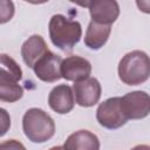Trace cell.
Instances as JSON below:
<instances>
[{
    "label": "cell",
    "mask_w": 150,
    "mask_h": 150,
    "mask_svg": "<svg viewBox=\"0 0 150 150\" xmlns=\"http://www.w3.org/2000/svg\"><path fill=\"white\" fill-rule=\"evenodd\" d=\"M49 38L55 47L62 52H71L82 36V28L79 21L70 20L62 14L52 16L49 25Z\"/></svg>",
    "instance_id": "cell-1"
},
{
    "label": "cell",
    "mask_w": 150,
    "mask_h": 150,
    "mask_svg": "<svg viewBox=\"0 0 150 150\" xmlns=\"http://www.w3.org/2000/svg\"><path fill=\"white\" fill-rule=\"evenodd\" d=\"M118 77L128 86H137L150 77V57L142 50L125 54L118 63Z\"/></svg>",
    "instance_id": "cell-2"
},
{
    "label": "cell",
    "mask_w": 150,
    "mask_h": 150,
    "mask_svg": "<svg viewBox=\"0 0 150 150\" xmlns=\"http://www.w3.org/2000/svg\"><path fill=\"white\" fill-rule=\"evenodd\" d=\"M22 130L29 141L34 143H43L54 136L55 123L42 109L30 108L22 117Z\"/></svg>",
    "instance_id": "cell-3"
},
{
    "label": "cell",
    "mask_w": 150,
    "mask_h": 150,
    "mask_svg": "<svg viewBox=\"0 0 150 150\" xmlns=\"http://www.w3.org/2000/svg\"><path fill=\"white\" fill-rule=\"evenodd\" d=\"M96 118L100 125L110 130L123 127L128 118L122 108V97H110L103 101L96 110Z\"/></svg>",
    "instance_id": "cell-4"
},
{
    "label": "cell",
    "mask_w": 150,
    "mask_h": 150,
    "mask_svg": "<svg viewBox=\"0 0 150 150\" xmlns=\"http://www.w3.org/2000/svg\"><path fill=\"white\" fill-rule=\"evenodd\" d=\"M122 108L128 120H141L150 114V95L142 90L125 94L122 97Z\"/></svg>",
    "instance_id": "cell-5"
},
{
    "label": "cell",
    "mask_w": 150,
    "mask_h": 150,
    "mask_svg": "<svg viewBox=\"0 0 150 150\" xmlns=\"http://www.w3.org/2000/svg\"><path fill=\"white\" fill-rule=\"evenodd\" d=\"M83 6L89 8L91 21L111 26L120 15V6L115 0H96L86 2Z\"/></svg>",
    "instance_id": "cell-6"
},
{
    "label": "cell",
    "mask_w": 150,
    "mask_h": 150,
    "mask_svg": "<svg viewBox=\"0 0 150 150\" xmlns=\"http://www.w3.org/2000/svg\"><path fill=\"white\" fill-rule=\"evenodd\" d=\"M75 101L79 105L88 108L95 105L101 97V84L97 79L88 77L83 81L75 82L73 86Z\"/></svg>",
    "instance_id": "cell-7"
},
{
    "label": "cell",
    "mask_w": 150,
    "mask_h": 150,
    "mask_svg": "<svg viewBox=\"0 0 150 150\" xmlns=\"http://www.w3.org/2000/svg\"><path fill=\"white\" fill-rule=\"evenodd\" d=\"M62 59L54 54L53 52H48L45 56H42L36 64L34 66L33 70L38 79L43 82H55L62 77L61 75V64Z\"/></svg>",
    "instance_id": "cell-8"
},
{
    "label": "cell",
    "mask_w": 150,
    "mask_h": 150,
    "mask_svg": "<svg viewBox=\"0 0 150 150\" xmlns=\"http://www.w3.org/2000/svg\"><path fill=\"white\" fill-rule=\"evenodd\" d=\"M91 73L90 62L79 55L68 56L62 61L61 75L67 81L80 82L89 77Z\"/></svg>",
    "instance_id": "cell-9"
},
{
    "label": "cell",
    "mask_w": 150,
    "mask_h": 150,
    "mask_svg": "<svg viewBox=\"0 0 150 150\" xmlns=\"http://www.w3.org/2000/svg\"><path fill=\"white\" fill-rule=\"evenodd\" d=\"M48 104L57 114H68L75 104L74 90L68 84L54 87L48 95Z\"/></svg>",
    "instance_id": "cell-10"
},
{
    "label": "cell",
    "mask_w": 150,
    "mask_h": 150,
    "mask_svg": "<svg viewBox=\"0 0 150 150\" xmlns=\"http://www.w3.org/2000/svg\"><path fill=\"white\" fill-rule=\"evenodd\" d=\"M49 52L48 46L41 35L34 34L28 38L21 47V56L23 62L29 67L34 68L36 62Z\"/></svg>",
    "instance_id": "cell-11"
},
{
    "label": "cell",
    "mask_w": 150,
    "mask_h": 150,
    "mask_svg": "<svg viewBox=\"0 0 150 150\" xmlns=\"http://www.w3.org/2000/svg\"><path fill=\"white\" fill-rule=\"evenodd\" d=\"M64 150H100L98 137L89 130H79L68 136Z\"/></svg>",
    "instance_id": "cell-12"
},
{
    "label": "cell",
    "mask_w": 150,
    "mask_h": 150,
    "mask_svg": "<svg viewBox=\"0 0 150 150\" xmlns=\"http://www.w3.org/2000/svg\"><path fill=\"white\" fill-rule=\"evenodd\" d=\"M111 33V26L101 25L94 21H90L84 36V45L94 50L100 49L105 45Z\"/></svg>",
    "instance_id": "cell-13"
},
{
    "label": "cell",
    "mask_w": 150,
    "mask_h": 150,
    "mask_svg": "<svg viewBox=\"0 0 150 150\" xmlns=\"http://www.w3.org/2000/svg\"><path fill=\"white\" fill-rule=\"evenodd\" d=\"M23 95V88L18 82L0 75V100L2 102H15Z\"/></svg>",
    "instance_id": "cell-14"
},
{
    "label": "cell",
    "mask_w": 150,
    "mask_h": 150,
    "mask_svg": "<svg viewBox=\"0 0 150 150\" xmlns=\"http://www.w3.org/2000/svg\"><path fill=\"white\" fill-rule=\"evenodd\" d=\"M1 76H5L12 81H20L22 77V70L20 66L7 54H1Z\"/></svg>",
    "instance_id": "cell-15"
},
{
    "label": "cell",
    "mask_w": 150,
    "mask_h": 150,
    "mask_svg": "<svg viewBox=\"0 0 150 150\" xmlns=\"http://www.w3.org/2000/svg\"><path fill=\"white\" fill-rule=\"evenodd\" d=\"M14 14V5L12 1H0V22L5 23L12 19Z\"/></svg>",
    "instance_id": "cell-16"
},
{
    "label": "cell",
    "mask_w": 150,
    "mask_h": 150,
    "mask_svg": "<svg viewBox=\"0 0 150 150\" xmlns=\"http://www.w3.org/2000/svg\"><path fill=\"white\" fill-rule=\"evenodd\" d=\"M0 150H26V148L16 139H7L0 144Z\"/></svg>",
    "instance_id": "cell-17"
},
{
    "label": "cell",
    "mask_w": 150,
    "mask_h": 150,
    "mask_svg": "<svg viewBox=\"0 0 150 150\" xmlns=\"http://www.w3.org/2000/svg\"><path fill=\"white\" fill-rule=\"evenodd\" d=\"M0 111H1V136H2V135L6 134L7 129L11 127V118H9L7 111L4 108Z\"/></svg>",
    "instance_id": "cell-18"
},
{
    "label": "cell",
    "mask_w": 150,
    "mask_h": 150,
    "mask_svg": "<svg viewBox=\"0 0 150 150\" xmlns=\"http://www.w3.org/2000/svg\"><path fill=\"white\" fill-rule=\"evenodd\" d=\"M136 5L141 12L150 14V1L149 0H137Z\"/></svg>",
    "instance_id": "cell-19"
},
{
    "label": "cell",
    "mask_w": 150,
    "mask_h": 150,
    "mask_svg": "<svg viewBox=\"0 0 150 150\" xmlns=\"http://www.w3.org/2000/svg\"><path fill=\"white\" fill-rule=\"evenodd\" d=\"M131 150H150V145H145V144H139L134 146Z\"/></svg>",
    "instance_id": "cell-20"
},
{
    "label": "cell",
    "mask_w": 150,
    "mask_h": 150,
    "mask_svg": "<svg viewBox=\"0 0 150 150\" xmlns=\"http://www.w3.org/2000/svg\"><path fill=\"white\" fill-rule=\"evenodd\" d=\"M49 150H64V148H63V146L57 145V146H53V148H50Z\"/></svg>",
    "instance_id": "cell-21"
}]
</instances>
